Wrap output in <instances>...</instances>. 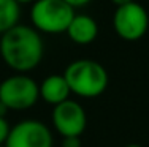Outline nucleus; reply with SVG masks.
<instances>
[{"label": "nucleus", "mask_w": 149, "mask_h": 147, "mask_svg": "<svg viewBox=\"0 0 149 147\" xmlns=\"http://www.w3.org/2000/svg\"><path fill=\"white\" fill-rule=\"evenodd\" d=\"M19 5H22V3H33V2H37V0H16Z\"/></svg>", "instance_id": "2eb2a0df"}, {"label": "nucleus", "mask_w": 149, "mask_h": 147, "mask_svg": "<svg viewBox=\"0 0 149 147\" xmlns=\"http://www.w3.org/2000/svg\"><path fill=\"white\" fill-rule=\"evenodd\" d=\"M40 98L48 104L57 106L63 101L70 100L72 90L63 75H49L38 84Z\"/></svg>", "instance_id": "6e6552de"}, {"label": "nucleus", "mask_w": 149, "mask_h": 147, "mask_svg": "<svg viewBox=\"0 0 149 147\" xmlns=\"http://www.w3.org/2000/svg\"><path fill=\"white\" fill-rule=\"evenodd\" d=\"M40 100L38 84L33 78L15 73L0 82V101L10 111L30 109Z\"/></svg>", "instance_id": "20e7f679"}, {"label": "nucleus", "mask_w": 149, "mask_h": 147, "mask_svg": "<svg viewBox=\"0 0 149 147\" xmlns=\"http://www.w3.org/2000/svg\"><path fill=\"white\" fill-rule=\"evenodd\" d=\"M21 5L16 0H0V35L19 24Z\"/></svg>", "instance_id": "9d476101"}, {"label": "nucleus", "mask_w": 149, "mask_h": 147, "mask_svg": "<svg viewBox=\"0 0 149 147\" xmlns=\"http://www.w3.org/2000/svg\"><path fill=\"white\" fill-rule=\"evenodd\" d=\"M62 147H81V138H78V136L62 138Z\"/></svg>", "instance_id": "f8f14e48"}, {"label": "nucleus", "mask_w": 149, "mask_h": 147, "mask_svg": "<svg viewBox=\"0 0 149 147\" xmlns=\"http://www.w3.org/2000/svg\"><path fill=\"white\" fill-rule=\"evenodd\" d=\"M63 2H67L72 8H81V6L89 5L92 0H63Z\"/></svg>", "instance_id": "ddd939ff"}, {"label": "nucleus", "mask_w": 149, "mask_h": 147, "mask_svg": "<svg viewBox=\"0 0 149 147\" xmlns=\"http://www.w3.org/2000/svg\"><path fill=\"white\" fill-rule=\"evenodd\" d=\"M125 147H143V146H140V144H127Z\"/></svg>", "instance_id": "dca6fc26"}, {"label": "nucleus", "mask_w": 149, "mask_h": 147, "mask_svg": "<svg viewBox=\"0 0 149 147\" xmlns=\"http://www.w3.org/2000/svg\"><path fill=\"white\" fill-rule=\"evenodd\" d=\"M67 37L76 44H91L98 35V24L89 14H74L65 30Z\"/></svg>", "instance_id": "1a4fd4ad"}, {"label": "nucleus", "mask_w": 149, "mask_h": 147, "mask_svg": "<svg viewBox=\"0 0 149 147\" xmlns=\"http://www.w3.org/2000/svg\"><path fill=\"white\" fill-rule=\"evenodd\" d=\"M70 86L72 93L81 98H97L108 87V71L92 59H78L62 73Z\"/></svg>", "instance_id": "f03ea898"}, {"label": "nucleus", "mask_w": 149, "mask_h": 147, "mask_svg": "<svg viewBox=\"0 0 149 147\" xmlns=\"http://www.w3.org/2000/svg\"><path fill=\"white\" fill-rule=\"evenodd\" d=\"M113 27L119 38L125 41H136L148 32L149 14L141 3L133 0L116 8L113 14Z\"/></svg>", "instance_id": "39448f33"}, {"label": "nucleus", "mask_w": 149, "mask_h": 147, "mask_svg": "<svg viewBox=\"0 0 149 147\" xmlns=\"http://www.w3.org/2000/svg\"><path fill=\"white\" fill-rule=\"evenodd\" d=\"M74 14V8L63 0H37L30 8V22L40 33L59 35L65 33Z\"/></svg>", "instance_id": "7ed1b4c3"}, {"label": "nucleus", "mask_w": 149, "mask_h": 147, "mask_svg": "<svg viewBox=\"0 0 149 147\" xmlns=\"http://www.w3.org/2000/svg\"><path fill=\"white\" fill-rule=\"evenodd\" d=\"M10 130H11V127H10L6 117H2V115H0V146H5L6 138H8V135H10Z\"/></svg>", "instance_id": "9b49d317"}, {"label": "nucleus", "mask_w": 149, "mask_h": 147, "mask_svg": "<svg viewBox=\"0 0 149 147\" xmlns=\"http://www.w3.org/2000/svg\"><path fill=\"white\" fill-rule=\"evenodd\" d=\"M52 133L45 122L26 119L11 127L5 147H52Z\"/></svg>", "instance_id": "423d86ee"}, {"label": "nucleus", "mask_w": 149, "mask_h": 147, "mask_svg": "<svg viewBox=\"0 0 149 147\" xmlns=\"http://www.w3.org/2000/svg\"><path fill=\"white\" fill-rule=\"evenodd\" d=\"M0 147H5V146H0Z\"/></svg>", "instance_id": "f3484780"}, {"label": "nucleus", "mask_w": 149, "mask_h": 147, "mask_svg": "<svg viewBox=\"0 0 149 147\" xmlns=\"http://www.w3.org/2000/svg\"><path fill=\"white\" fill-rule=\"evenodd\" d=\"M45 55L43 38L32 26L17 24L0 35V57L16 73L32 71L41 63Z\"/></svg>", "instance_id": "f257e3e1"}, {"label": "nucleus", "mask_w": 149, "mask_h": 147, "mask_svg": "<svg viewBox=\"0 0 149 147\" xmlns=\"http://www.w3.org/2000/svg\"><path fill=\"white\" fill-rule=\"evenodd\" d=\"M113 3L116 5V8L118 6H122V5H127V3H130V2H133V0H111Z\"/></svg>", "instance_id": "4468645a"}, {"label": "nucleus", "mask_w": 149, "mask_h": 147, "mask_svg": "<svg viewBox=\"0 0 149 147\" xmlns=\"http://www.w3.org/2000/svg\"><path fill=\"white\" fill-rule=\"evenodd\" d=\"M51 119H52V125H54L56 131L62 138H67V136L81 138V135L84 133V130L87 127L86 111L78 101L72 100V98L57 104V106H54Z\"/></svg>", "instance_id": "0eeeda50"}]
</instances>
